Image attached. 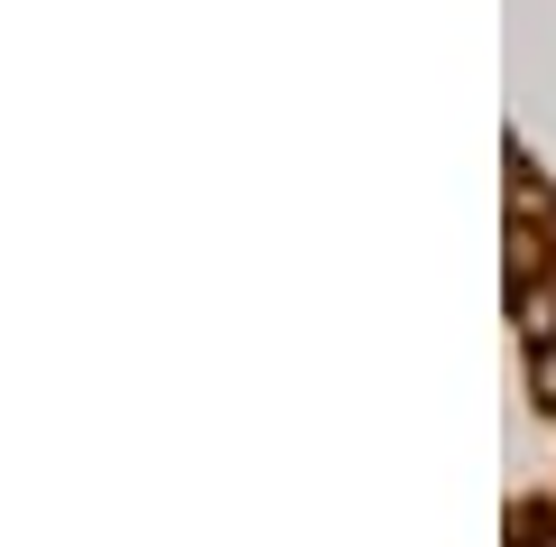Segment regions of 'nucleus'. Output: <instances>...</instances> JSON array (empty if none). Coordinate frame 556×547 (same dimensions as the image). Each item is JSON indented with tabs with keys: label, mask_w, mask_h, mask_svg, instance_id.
<instances>
[{
	"label": "nucleus",
	"mask_w": 556,
	"mask_h": 547,
	"mask_svg": "<svg viewBox=\"0 0 556 547\" xmlns=\"http://www.w3.org/2000/svg\"><path fill=\"white\" fill-rule=\"evenodd\" d=\"M538 390H547V399H556V344H547V352H538Z\"/></svg>",
	"instance_id": "obj_1"
}]
</instances>
